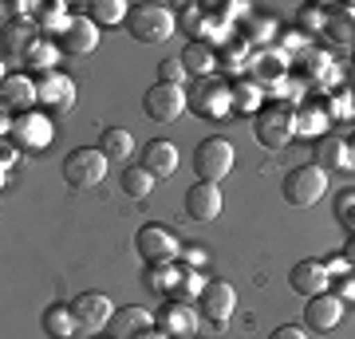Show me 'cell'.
I'll return each instance as SVG.
<instances>
[{
	"mask_svg": "<svg viewBox=\"0 0 355 339\" xmlns=\"http://www.w3.org/2000/svg\"><path fill=\"white\" fill-rule=\"evenodd\" d=\"M296 134H300L296 107H288V103H268V107H261V111H257L253 139L261 142L265 150H284Z\"/></svg>",
	"mask_w": 355,
	"mask_h": 339,
	"instance_id": "cell-1",
	"label": "cell"
},
{
	"mask_svg": "<svg viewBox=\"0 0 355 339\" xmlns=\"http://www.w3.org/2000/svg\"><path fill=\"white\" fill-rule=\"evenodd\" d=\"M178 28V12L166 4H135L127 16V32L139 44H166Z\"/></svg>",
	"mask_w": 355,
	"mask_h": 339,
	"instance_id": "cell-2",
	"label": "cell"
},
{
	"mask_svg": "<svg viewBox=\"0 0 355 339\" xmlns=\"http://www.w3.org/2000/svg\"><path fill=\"white\" fill-rule=\"evenodd\" d=\"M280 193H284V201L296 205V209H312V205L328 193V170H320L316 162L292 166L288 174H284V182H280Z\"/></svg>",
	"mask_w": 355,
	"mask_h": 339,
	"instance_id": "cell-3",
	"label": "cell"
},
{
	"mask_svg": "<svg viewBox=\"0 0 355 339\" xmlns=\"http://www.w3.org/2000/svg\"><path fill=\"white\" fill-rule=\"evenodd\" d=\"M182 237H178L170 225H158V221H146V225L135 233V252H139L146 264H174L182 257Z\"/></svg>",
	"mask_w": 355,
	"mask_h": 339,
	"instance_id": "cell-4",
	"label": "cell"
},
{
	"mask_svg": "<svg viewBox=\"0 0 355 339\" xmlns=\"http://www.w3.org/2000/svg\"><path fill=\"white\" fill-rule=\"evenodd\" d=\"M107 154L99 146H76V150L64 158V182L71 189H95L107 177Z\"/></svg>",
	"mask_w": 355,
	"mask_h": 339,
	"instance_id": "cell-5",
	"label": "cell"
},
{
	"mask_svg": "<svg viewBox=\"0 0 355 339\" xmlns=\"http://www.w3.org/2000/svg\"><path fill=\"white\" fill-rule=\"evenodd\" d=\"M8 139H12L16 150L24 154H44L55 139V126H51L48 111H28V114H16L12 126H8Z\"/></svg>",
	"mask_w": 355,
	"mask_h": 339,
	"instance_id": "cell-6",
	"label": "cell"
},
{
	"mask_svg": "<svg viewBox=\"0 0 355 339\" xmlns=\"http://www.w3.org/2000/svg\"><path fill=\"white\" fill-rule=\"evenodd\" d=\"M233 162H237V154H233V142L229 139H205L198 142V150H193V170H198V177L202 182H221V177H229V170H233Z\"/></svg>",
	"mask_w": 355,
	"mask_h": 339,
	"instance_id": "cell-7",
	"label": "cell"
},
{
	"mask_svg": "<svg viewBox=\"0 0 355 339\" xmlns=\"http://www.w3.org/2000/svg\"><path fill=\"white\" fill-rule=\"evenodd\" d=\"M186 107H190V95L182 87H170V83H154L142 95V111H146L150 123H178Z\"/></svg>",
	"mask_w": 355,
	"mask_h": 339,
	"instance_id": "cell-8",
	"label": "cell"
},
{
	"mask_svg": "<svg viewBox=\"0 0 355 339\" xmlns=\"http://www.w3.org/2000/svg\"><path fill=\"white\" fill-rule=\"evenodd\" d=\"M233 312H237V288L229 280H209L205 292L198 296V315H205L214 327H221L233 320Z\"/></svg>",
	"mask_w": 355,
	"mask_h": 339,
	"instance_id": "cell-9",
	"label": "cell"
},
{
	"mask_svg": "<svg viewBox=\"0 0 355 339\" xmlns=\"http://www.w3.org/2000/svg\"><path fill=\"white\" fill-rule=\"evenodd\" d=\"M36 87H40V111L64 114V111L76 107V83H71L64 71H48V76H40Z\"/></svg>",
	"mask_w": 355,
	"mask_h": 339,
	"instance_id": "cell-10",
	"label": "cell"
},
{
	"mask_svg": "<svg viewBox=\"0 0 355 339\" xmlns=\"http://www.w3.org/2000/svg\"><path fill=\"white\" fill-rule=\"evenodd\" d=\"M71 308H76L79 327H83V331H103V327L114 320V312H119L103 292H79L76 300H71Z\"/></svg>",
	"mask_w": 355,
	"mask_h": 339,
	"instance_id": "cell-11",
	"label": "cell"
},
{
	"mask_svg": "<svg viewBox=\"0 0 355 339\" xmlns=\"http://www.w3.org/2000/svg\"><path fill=\"white\" fill-rule=\"evenodd\" d=\"M331 284L328 268H324V261H296L288 272V288L296 292V296H304V300H312V296H324Z\"/></svg>",
	"mask_w": 355,
	"mask_h": 339,
	"instance_id": "cell-12",
	"label": "cell"
},
{
	"mask_svg": "<svg viewBox=\"0 0 355 339\" xmlns=\"http://www.w3.org/2000/svg\"><path fill=\"white\" fill-rule=\"evenodd\" d=\"M343 308L347 304L336 296V292H324V296H312L308 300V308H304V324H308V331H336L340 327V320H343Z\"/></svg>",
	"mask_w": 355,
	"mask_h": 339,
	"instance_id": "cell-13",
	"label": "cell"
},
{
	"mask_svg": "<svg viewBox=\"0 0 355 339\" xmlns=\"http://www.w3.org/2000/svg\"><path fill=\"white\" fill-rule=\"evenodd\" d=\"M55 44H60L64 55H91V51L99 48V24H95L91 16H76Z\"/></svg>",
	"mask_w": 355,
	"mask_h": 339,
	"instance_id": "cell-14",
	"label": "cell"
},
{
	"mask_svg": "<svg viewBox=\"0 0 355 339\" xmlns=\"http://www.w3.org/2000/svg\"><path fill=\"white\" fill-rule=\"evenodd\" d=\"M186 217L190 221H214L217 214H221V186H214V182H193L190 189H186Z\"/></svg>",
	"mask_w": 355,
	"mask_h": 339,
	"instance_id": "cell-15",
	"label": "cell"
},
{
	"mask_svg": "<svg viewBox=\"0 0 355 339\" xmlns=\"http://www.w3.org/2000/svg\"><path fill=\"white\" fill-rule=\"evenodd\" d=\"M190 107L205 119H221V114L233 111V87L229 83H202L190 95Z\"/></svg>",
	"mask_w": 355,
	"mask_h": 339,
	"instance_id": "cell-16",
	"label": "cell"
},
{
	"mask_svg": "<svg viewBox=\"0 0 355 339\" xmlns=\"http://www.w3.org/2000/svg\"><path fill=\"white\" fill-rule=\"evenodd\" d=\"M0 103H4V111H16V114L36 111V103H40L36 79H28V76H4V91H0Z\"/></svg>",
	"mask_w": 355,
	"mask_h": 339,
	"instance_id": "cell-17",
	"label": "cell"
},
{
	"mask_svg": "<svg viewBox=\"0 0 355 339\" xmlns=\"http://www.w3.org/2000/svg\"><path fill=\"white\" fill-rule=\"evenodd\" d=\"M154 324V315L146 312V308H139V304H127V308H119L114 312V320L107 324V336L111 339H139L142 331H150Z\"/></svg>",
	"mask_w": 355,
	"mask_h": 339,
	"instance_id": "cell-18",
	"label": "cell"
},
{
	"mask_svg": "<svg viewBox=\"0 0 355 339\" xmlns=\"http://www.w3.org/2000/svg\"><path fill=\"white\" fill-rule=\"evenodd\" d=\"M158 331H166L170 339H190L193 327H198V308H190V304H174L166 300V308L158 312Z\"/></svg>",
	"mask_w": 355,
	"mask_h": 339,
	"instance_id": "cell-19",
	"label": "cell"
},
{
	"mask_svg": "<svg viewBox=\"0 0 355 339\" xmlns=\"http://www.w3.org/2000/svg\"><path fill=\"white\" fill-rule=\"evenodd\" d=\"M40 327H44V336H48V339H76L79 331H83L71 304H51V308H44Z\"/></svg>",
	"mask_w": 355,
	"mask_h": 339,
	"instance_id": "cell-20",
	"label": "cell"
},
{
	"mask_svg": "<svg viewBox=\"0 0 355 339\" xmlns=\"http://www.w3.org/2000/svg\"><path fill=\"white\" fill-rule=\"evenodd\" d=\"M154 177H170L178 170V146L174 142H166V139H150L146 146H142V162Z\"/></svg>",
	"mask_w": 355,
	"mask_h": 339,
	"instance_id": "cell-21",
	"label": "cell"
},
{
	"mask_svg": "<svg viewBox=\"0 0 355 339\" xmlns=\"http://www.w3.org/2000/svg\"><path fill=\"white\" fill-rule=\"evenodd\" d=\"M60 44L55 40H48V36H36L32 44H28V51H24V67L28 71H40V76H48V71H55V63H60Z\"/></svg>",
	"mask_w": 355,
	"mask_h": 339,
	"instance_id": "cell-22",
	"label": "cell"
},
{
	"mask_svg": "<svg viewBox=\"0 0 355 339\" xmlns=\"http://www.w3.org/2000/svg\"><path fill=\"white\" fill-rule=\"evenodd\" d=\"M178 60H182V67H186L190 76H209V71L217 67V48L209 44V40H190Z\"/></svg>",
	"mask_w": 355,
	"mask_h": 339,
	"instance_id": "cell-23",
	"label": "cell"
},
{
	"mask_svg": "<svg viewBox=\"0 0 355 339\" xmlns=\"http://www.w3.org/2000/svg\"><path fill=\"white\" fill-rule=\"evenodd\" d=\"M355 158H352V150H347V139H320V146H316V166L320 170H347Z\"/></svg>",
	"mask_w": 355,
	"mask_h": 339,
	"instance_id": "cell-24",
	"label": "cell"
},
{
	"mask_svg": "<svg viewBox=\"0 0 355 339\" xmlns=\"http://www.w3.org/2000/svg\"><path fill=\"white\" fill-rule=\"evenodd\" d=\"M178 280H182V264H146V288L154 296L170 300L178 288Z\"/></svg>",
	"mask_w": 355,
	"mask_h": 339,
	"instance_id": "cell-25",
	"label": "cell"
},
{
	"mask_svg": "<svg viewBox=\"0 0 355 339\" xmlns=\"http://www.w3.org/2000/svg\"><path fill=\"white\" fill-rule=\"evenodd\" d=\"M99 150L107 154V162H127L130 150H135V134L123 130V126H107L99 139Z\"/></svg>",
	"mask_w": 355,
	"mask_h": 339,
	"instance_id": "cell-26",
	"label": "cell"
},
{
	"mask_svg": "<svg viewBox=\"0 0 355 339\" xmlns=\"http://www.w3.org/2000/svg\"><path fill=\"white\" fill-rule=\"evenodd\" d=\"M296 123H300V134H324L331 123L328 107H324V99H308L300 111H296Z\"/></svg>",
	"mask_w": 355,
	"mask_h": 339,
	"instance_id": "cell-27",
	"label": "cell"
},
{
	"mask_svg": "<svg viewBox=\"0 0 355 339\" xmlns=\"http://www.w3.org/2000/svg\"><path fill=\"white\" fill-rule=\"evenodd\" d=\"M76 16L67 12V4H60V0H48V4H40V32H55V40L64 36V28L71 24Z\"/></svg>",
	"mask_w": 355,
	"mask_h": 339,
	"instance_id": "cell-28",
	"label": "cell"
},
{
	"mask_svg": "<svg viewBox=\"0 0 355 339\" xmlns=\"http://www.w3.org/2000/svg\"><path fill=\"white\" fill-rule=\"evenodd\" d=\"M87 16H91L99 28H111V24H123V20L130 16V8L123 4V0H91V4H87Z\"/></svg>",
	"mask_w": 355,
	"mask_h": 339,
	"instance_id": "cell-29",
	"label": "cell"
},
{
	"mask_svg": "<svg viewBox=\"0 0 355 339\" xmlns=\"http://www.w3.org/2000/svg\"><path fill=\"white\" fill-rule=\"evenodd\" d=\"M154 182H158V177H154L146 166H127V170H123V193H127V198H135V201L150 198Z\"/></svg>",
	"mask_w": 355,
	"mask_h": 339,
	"instance_id": "cell-30",
	"label": "cell"
},
{
	"mask_svg": "<svg viewBox=\"0 0 355 339\" xmlns=\"http://www.w3.org/2000/svg\"><path fill=\"white\" fill-rule=\"evenodd\" d=\"M205 284H209V280H205L198 268H186V264H182V280H178V288H174L170 300L174 304H198V296L205 292Z\"/></svg>",
	"mask_w": 355,
	"mask_h": 339,
	"instance_id": "cell-31",
	"label": "cell"
},
{
	"mask_svg": "<svg viewBox=\"0 0 355 339\" xmlns=\"http://www.w3.org/2000/svg\"><path fill=\"white\" fill-rule=\"evenodd\" d=\"M36 40V32H32V20H12V24L4 28V51H16L20 60H24L28 44Z\"/></svg>",
	"mask_w": 355,
	"mask_h": 339,
	"instance_id": "cell-32",
	"label": "cell"
},
{
	"mask_svg": "<svg viewBox=\"0 0 355 339\" xmlns=\"http://www.w3.org/2000/svg\"><path fill=\"white\" fill-rule=\"evenodd\" d=\"M261 99H265V87H257V83H249V79H241V83H233V111H261Z\"/></svg>",
	"mask_w": 355,
	"mask_h": 339,
	"instance_id": "cell-33",
	"label": "cell"
},
{
	"mask_svg": "<svg viewBox=\"0 0 355 339\" xmlns=\"http://www.w3.org/2000/svg\"><path fill=\"white\" fill-rule=\"evenodd\" d=\"M249 67H257L261 83H265V79H272V83H277V79H284V60H280L277 51H265V55H257Z\"/></svg>",
	"mask_w": 355,
	"mask_h": 339,
	"instance_id": "cell-34",
	"label": "cell"
},
{
	"mask_svg": "<svg viewBox=\"0 0 355 339\" xmlns=\"http://www.w3.org/2000/svg\"><path fill=\"white\" fill-rule=\"evenodd\" d=\"M296 24H300V32H328V12L320 4H304L296 12Z\"/></svg>",
	"mask_w": 355,
	"mask_h": 339,
	"instance_id": "cell-35",
	"label": "cell"
},
{
	"mask_svg": "<svg viewBox=\"0 0 355 339\" xmlns=\"http://www.w3.org/2000/svg\"><path fill=\"white\" fill-rule=\"evenodd\" d=\"M336 221L347 233H355V189H343L340 198H336Z\"/></svg>",
	"mask_w": 355,
	"mask_h": 339,
	"instance_id": "cell-36",
	"label": "cell"
},
{
	"mask_svg": "<svg viewBox=\"0 0 355 339\" xmlns=\"http://www.w3.org/2000/svg\"><path fill=\"white\" fill-rule=\"evenodd\" d=\"M277 36V20L265 16V20H249V28H241V40L245 44H257V40H272Z\"/></svg>",
	"mask_w": 355,
	"mask_h": 339,
	"instance_id": "cell-37",
	"label": "cell"
},
{
	"mask_svg": "<svg viewBox=\"0 0 355 339\" xmlns=\"http://www.w3.org/2000/svg\"><path fill=\"white\" fill-rule=\"evenodd\" d=\"M186 67H182V60H162L158 63V83H170V87H182L186 83Z\"/></svg>",
	"mask_w": 355,
	"mask_h": 339,
	"instance_id": "cell-38",
	"label": "cell"
},
{
	"mask_svg": "<svg viewBox=\"0 0 355 339\" xmlns=\"http://www.w3.org/2000/svg\"><path fill=\"white\" fill-rule=\"evenodd\" d=\"M328 36L336 40V44H347V40H355V24L347 16H336V20H328Z\"/></svg>",
	"mask_w": 355,
	"mask_h": 339,
	"instance_id": "cell-39",
	"label": "cell"
},
{
	"mask_svg": "<svg viewBox=\"0 0 355 339\" xmlns=\"http://www.w3.org/2000/svg\"><path fill=\"white\" fill-rule=\"evenodd\" d=\"M336 284V296H340L343 304H355V268L347 272V277H340V280H331Z\"/></svg>",
	"mask_w": 355,
	"mask_h": 339,
	"instance_id": "cell-40",
	"label": "cell"
},
{
	"mask_svg": "<svg viewBox=\"0 0 355 339\" xmlns=\"http://www.w3.org/2000/svg\"><path fill=\"white\" fill-rule=\"evenodd\" d=\"M324 268H328L331 280H340V277H347V272H352V264L343 261V252H340V257H328V261H324Z\"/></svg>",
	"mask_w": 355,
	"mask_h": 339,
	"instance_id": "cell-41",
	"label": "cell"
},
{
	"mask_svg": "<svg viewBox=\"0 0 355 339\" xmlns=\"http://www.w3.org/2000/svg\"><path fill=\"white\" fill-rule=\"evenodd\" d=\"M268 339H308V331L304 327H296V324H280Z\"/></svg>",
	"mask_w": 355,
	"mask_h": 339,
	"instance_id": "cell-42",
	"label": "cell"
},
{
	"mask_svg": "<svg viewBox=\"0 0 355 339\" xmlns=\"http://www.w3.org/2000/svg\"><path fill=\"white\" fill-rule=\"evenodd\" d=\"M182 261H186V268H202V264H205V252L193 249V245H186V249H182Z\"/></svg>",
	"mask_w": 355,
	"mask_h": 339,
	"instance_id": "cell-43",
	"label": "cell"
},
{
	"mask_svg": "<svg viewBox=\"0 0 355 339\" xmlns=\"http://www.w3.org/2000/svg\"><path fill=\"white\" fill-rule=\"evenodd\" d=\"M343 261L355 268V233H347V241H343Z\"/></svg>",
	"mask_w": 355,
	"mask_h": 339,
	"instance_id": "cell-44",
	"label": "cell"
},
{
	"mask_svg": "<svg viewBox=\"0 0 355 339\" xmlns=\"http://www.w3.org/2000/svg\"><path fill=\"white\" fill-rule=\"evenodd\" d=\"M28 8H32L28 0H16V4H4V16H24Z\"/></svg>",
	"mask_w": 355,
	"mask_h": 339,
	"instance_id": "cell-45",
	"label": "cell"
},
{
	"mask_svg": "<svg viewBox=\"0 0 355 339\" xmlns=\"http://www.w3.org/2000/svg\"><path fill=\"white\" fill-rule=\"evenodd\" d=\"M139 339H170V336H166V331H158V327H150V331H142Z\"/></svg>",
	"mask_w": 355,
	"mask_h": 339,
	"instance_id": "cell-46",
	"label": "cell"
},
{
	"mask_svg": "<svg viewBox=\"0 0 355 339\" xmlns=\"http://www.w3.org/2000/svg\"><path fill=\"white\" fill-rule=\"evenodd\" d=\"M343 16H347V20H355V4H347V8H343Z\"/></svg>",
	"mask_w": 355,
	"mask_h": 339,
	"instance_id": "cell-47",
	"label": "cell"
},
{
	"mask_svg": "<svg viewBox=\"0 0 355 339\" xmlns=\"http://www.w3.org/2000/svg\"><path fill=\"white\" fill-rule=\"evenodd\" d=\"M347 150H352V158H355V134H352V139H347Z\"/></svg>",
	"mask_w": 355,
	"mask_h": 339,
	"instance_id": "cell-48",
	"label": "cell"
}]
</instances>
